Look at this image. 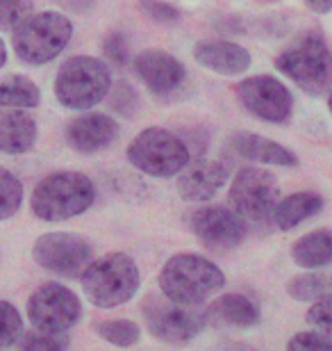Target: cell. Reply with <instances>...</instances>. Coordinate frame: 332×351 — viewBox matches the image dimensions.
Here are the masks:
<instances>
[{
  "label": "cell",
  "mask_w": 332,
  "mask_h": 351,
  "mask_svg": "<svg viewBox=\"0 0 332 351\" xmlns=\"http://www.w3.org/2000/svg\"><path fill=\"white\" fill-rule=\"evenodd\" d=\"M96 187L80 171H58L34 187L30 208L41 221H66L94 206Z\"/></svg>",
  "instance_id": "6da1fadb"
},
{
  "label": "cell",
  "mask_w": 332,
  "mask_h": 351,
  "mask_svg": "<svg viewBox=\"0 0 332 351\" xmlns=\"http://www.w3.org/2000/svg\"><path fill=\"white\" fill-rule=\"evenodd\" d=\"M225 285L218 267L199 254H178L159 271V290L164 297L185 306H199Z\"/></svg>",
  "instance_id": "7a4b0ae2"
},
{
  "label": "cell",
  "mask_w": 332,
  "mask_h": 351,
  "mask_svg": "<svg viewBox=\"0 0 332 351\" xmlns=\"http://www.w3.org/2000/svg\"><path fill=\"white\" fill-rule=\"evenodd\" d=\"M82 292L98 308L123 306L137 294L141 285L139 267L128 254L114 251L89 263L80 274Z\"/></svg>",
  "instance_id": "3957f363"
},
{
  "label": "cell",
  "mask_w": 332,
  "mask_h": 351,
  "mask_svg": "<svg viewBox=\"0 0 332 351\" xmlns=\"http://www.w3.org/2000/svg\"><path fill=\"white\" fill-rule=\"evenodd\" d=\"M275 69L305 94L323 96L332 89V51L316 34H305L275 58Z\"/></svg>",
  "instance_id": "277c9868"
},
{
  "label": "cell",
  "mask_w": 332,
  "mask_h": 351,
  "mask_svg": "<svg viewBox=\"0 0 332 351\" xmlns=\"http://www.w3.org/2000/svg\"><path fill=\"white\" fill-rule=\"evenodd\" d=\"M73 25L60 12L30 14L14 27V53L25 64L41 66L53 62L68 46Z\"/></svg>",
  "instance_id": "5b68a950"
},
{
  "label": "cell",
  "mask_w": 332,
  "mask_h": 351,
  "mask_svg": "<svg viewBox=\"0 0 332 351\" xmlns=\"http://www.w3.org/2000/svg\"><path fill=\"white\" fill-rule=\"evenodd\" d=\"M112 73L98 58L77 55L60 66L55 78V96L66 110H89L107 96Z\"/></svg>",
  "instance_id": "8992f818"
},
{
  "label": "cell",
  "mask_w": 332,
  "mask_h": 351,
  "mask_svg": "<svg viewBox=\"0 0 332 351\" xmlns=\"http://www.w3.org/2000/svg\"><path fill=\"white\" fill-rule=\"evenodd\" d=\"M128 162L153 178H171L189 162V149L166 128H146L128 146Z\"/></svg>",
  "instance_id": "52a82bcc"
},
{
  "label": "cell",
  "mask_w": 332,
  "mask_h": 351,
  "mask_svg": "<svg viewBox=\"0 0 332 351\" xmlns=\"http://www.w3.org/2000/svg\"><path fill=\"white\" fill-rule=\"evenodd\" d=\"M228 201L244 221L266 223L271 221L273 210L280 201L278 180L264 169L246 167L232 180Z\"/></svg>",
  "instance_id": "ba28073f"
},
{
  "label": "cell",
  "mask_w": 332,
  "mask_h": 351,
  "mask_svg": "<svg viewBox=\"0 0 332 351\" xmlns=\"http://www.w3.org/2000/svg\"><path fill=\"white\" fill-rule=\"evenodd\" d=\"M82 315L80 299L62 283H44L27 299V317L44 333H66Z\"/></svg>",
  "instance_id": "9c48e42d"
},
{
  "label": "cell",
  "mask_w": 332,
  "mask_h": 351,
  "mask_svg": "<svg viewBox=\"0 0 332 351\" xmlns=\"http://www.w3.org/2000/svg\"><path fill=\"white\" fill-rule=\"evenodd\" d=\"M144 319L155 338L171 345L194 340L205 326L203 313L194 311V306L171 301L168 297H148L144 301Z\"/></svg>",
  "instance_id": "30bf717a"
},
{
  "label": "cell",
  "mask_w": 332,
  "mask_h": 351,
  "mask_svg": "<svg viewBox=\"0 0 332 351\" xmlns=\"http://www.w3.org/2000/svg\"><path fill=\"white\" fill-rule=\"evenodd\" d=\"M91 244L77 233H46L32 247V258L46 271L75 278L91 263Z\"/></svg>",
  "instance_id": "8fae6325"
},
{
  "label": "cell",
  "mask_w": 332,
  "mask_h": 351,
  "mask_svg": "<svg viewBox=\"0 0 332 351\" xmlns=\"http://www.w3.org/2000/svg\"><path fill=\"white\" fill-rule=\"evenodd\" d=\"M235 94L248 114L268 123L287 121L294 108L289 89L271 75H253V78L237 82Z\"/></svg>",
  "instance_id": "7c38bea8"
},
{
  "label": "cell",
  "mask_w": 332,
  "mask_h": 351,
  "mask_svg": "<svg viewBox=\"0 0 332 351\" xmlns=\"http://www.w3.org/2000/svg\"><path fill=\"white\" fill-rule=\"evenodd\" d=\"M189 228L194 235L212 251H230L239 247L246 237L244 219L235 210L221 208V206H205L199 208L189 217Z\"/></svg>",
  "instance_id": "4fadbf2b"
},
{
  "label": "cell",
  "mask_w": 332,
  "mask_h": 351,
  "mask_svg": "<svg viewBox=\"0 0 332 351\" xmlns=\"http://www.w3.org/2000/svg\"><path fill=\"white\" fill-rule=\"evenodd\" d=\"M134 71L157 96H171L185 85L187 71L178 58L159 48H146L134 58Z\"/></svg>",
  "instance_id": "5bb4252c"
},
{
  "label": "cell",
  "mask_w": 332,
  "mask_h": 351,
  "mask_svg": "<svg viewBox=\"0 0 332 351\" xmlns=\"http://www.w3.org/2000/svg\"><path fill=\"white\" fill-rule=\"evenodd\" d=\"M228 176V165H223L221 160H194L180 169L178 194L187 203H205L214 199L218 189L225 185Z\"/></svg>",
  "instance_id": "9a60e30c"
},
{
  "label": "cell",
  "mask_w": 332,
  "mask_h": 351,
  "mask_svg": "<svg viewBox=\"0 0 332 351\" xmlns=\"http://www.w3.org/2000/svg\"><path fill=\"white\" fill-rule=\"evenodd\" d=\"M118 135V125L112 117L98 114V112H89V114L75 117L73 121L66 125V142L71 149L77 153H98L114 142Z\"/></svg>",
  "instance_id": "2e32d148"
},
{
  "label": "cell",
  "mask_w": 332,
  "mask_h": 351,
  "mask_svg": "<svg viewBox=\"0 0 332 351\" xmlns=\"http://www.w3.org/2000/svg\"><path fill=\"white\" fill-rule=\"evenodd\" d=\"M194 60L221 75H242L251 66V53L232 41H199L194 46Z\"/></svg>",
  "instance_id": "e0dca14e"
},
{
  "label": "cell",
  "mask_w": 332,
  "mask_h": 351,
  "mask_svg": "<svg viewBox=\"0 0 332 351\" xmlns=\"http://www.w3.org/2000/svg\"><path fill=\"white\" fill-rule=\"evenodd\" d=\"M203 315L205 324L212 328H251L259 322V308L244 294L218 297Z\"/></svg>",
  "instance_id": "ac0fdd59"
},
{
  "label": "cell",
  "mask_w": 332,
  "mask_h": 351,
  "mask_svg": "<svg viewBox=\"0 0 332 351\" xmlns=\"http://www.w3.org/2000/svg\"><path fill=\"white\" fill-rule=\"evenodd\" d=\"M37 142V123L16 108H0V153L21 156Z\"/></svg>",
  "instance_id": "d6986e66"
},
{
  "label": "cell",
  "mask_w": 332,
  "mask_h": 351,
  "mask_svg": "<svg viewBox=\"0 0 332 351\" xmlns=\"http://www.w3.org/2000/svg\"><path fill=\"white\" fill-rule=\"evenodd\" d=\"M230 146L237 156H242L257 165H273V167L298 165V158H296L287 146L273 142V139L253 135V132H237V135L230 139Z\"/></svg>",
  "instance_id": "ffe728a7"
},
{
  "label": "cell",
  "mask_w": 332,
  "mask_h": 351,
  "mask_svg": "<svg viewBox=\"0 0 332 351\" xmlns=\"http://www.w3.org/2000/svg\"><path fill=\"white\" fill-rule=\"evenodd\" d=\"M323 210V199L316 192H296L287 199H280L273 210V223L280 230H292L298 223L312 219Z\"/></svg>",
  "instance_id": "44dd1931"
},
{
  "label": "cell",
  "mask_w": 332,
  "mask_h": 351,
  "mask_svg": "<svg viewBox=\"0 0 332 351\" xmlns=\"http://www.w3.org/2000/svg\"><path fill=\"white\" fill-rule=\"evenodd\" d=\"M292 258L298 267L305 269H319L332 263V230L319 228L303 235L298 242H294Z\"/></svg>",
  "instance_id": "7402d4cb"
},
{
  "label": "cell",
  "mask_w": 332,
  "mask_h": 351,
  "mask_svg": "<svg viewBox=\"0 0 332 351\" xmlns=\"http://www.w3.org/2000/svg\"><path fill=\"white\" fill-rule=\"evenodd\" d=\"M39 101V87L25 75H7L5 80H0V108L30 110L37 108Z\"/></svg>",
  "instance_id": "603a6c76"
},
{
  "label": "cell",
  "mask_w": 332,
  "mask_h": 351,
  "mask_svg": "<svg viewBox=\"0 0 332 351\" xmlns=\"http://www.w3.org/2000/svg\"><path fill=\"white\" fill-rule=\"evenodd\" d=\"M289 297L296 301H319L332 294V276L330 274H298L287 283Z\"/></svg>",
  "instance_id": "cb8c5ba5"
},
{
  "label": "cell",
  "mask_w": 332,
  "mask_h": 351,
  "mask_svg": "<svg viewBox=\"0 0 332 351\" xmlns=\"http://www.w3.org/2000/svg\"><path fill=\"white\" fill-rule=\"evenodd\" d=\"M21 203H23V185L12 171L0 167V221L16 215Z\"/></svg>",
  "instance_id": "d4e9b609"
},
{
  "label": "cell",
  "mask_w": 332,
  "mask_h": 351,
  "mask_svg": "<svg viewBox=\"0 0 332 351\" xmlns=\"http://www.w3.org/2000/svg\"><path fill=\"white\" fill-rule=\"evenodd\" d=\"M98 335L114 347H132L139 342V326L130 319H107L96 326Z\"/></svg>",
  "instance_id": "484cf974"
},
{
  "label": "cell",
  "mask_w": 332,
  "mask_h": 351,
  "mask_svg": "<svg viewBox=\"0 0 332 351\" xmlns=\"http://www.w3.org/2000/svg\"><path fill=\"white\" fill-rule=\"evenodd\" d=\"M23 335V319L10 301H0V349L14 347Z\"/></svg>",
  "instance_id": "4316f807"
},
{
  "label": "cell",
  "mask_w": 332,
  "mask_h": 351,
  "mask_svg": "<svg viewBox=\"0 0 332 351\" xmlns=\"http://www.w3.org/2000/svg\"><path fill=\"white\" fill-rule=\"evenodd\" d=\"M307 324L332 342V294L314 301L312 308L307 311Z\"/></svg>",
  "instance_id": "83f0119b"
},
{
  "label": "cell",
  "mask_w": 332,
  "mask_h": 351,
  "mask_svg": "<svg viewBox=\"0 0 332 351\" xmlns=\"http://www.w3.org/2000/svg\"><path fill=\"white\" fill-rule=\"evenodd\" d=\"M32 14V0H0V30H14Z\"/></svg>",
  "instance_id": "f1b7e54d"
},
{
  "label": "cell",
  "mask_w": 332,
  "mask_h": 351,
  "mask_svg": "<svg viewBox=\"0 0 332 351\" xmlns=\"http://www.w3.org/2000/svg\"><path fill=\"white\" fill-rule=\"evenodd\" d=\"M16 345L21 349L27 351H60L68 347V340L64 338V333H27L23 340H18Z\"/></svg>",
  "instance_id": "f546056e"
},
{
  "label": "cell",
  "mask_w": 332,
  "mask_h": 351,
  "mask_svg": "<svg viewBox=\"0 0 332 351\" xmlns=\"http://www.w3.org/2000/svg\"><path fill=\"white\" fill-rule=\"evenodd\" d=\"M141 12H144L148 19H153L155 23H162V25L175 23L180 16L178 10H175L173 5L164 3V0H141Z\"/></svg>",
  "instance_id": "4dcf8cb0"
},
{
  "label": "cell",
  "mask_w": 332,
  "mask_h": 351,
  "mask_svg": "<svg viewBox=\"0 0 332 351\" xmlns=\"http://www.w3.org/2000/svg\"><path fill=\"white\" fill-rule=\"evenodd\" d=\"M287 349L289 351H303V349H326L328 351V349H332V342L316 331H305V333H298L296 338L289 340Z\"/></svg>",
  "instance_id": "1f68e13d"
},
{
  "label": "cell",
  "mask_w": 332,
  "mask_h": 351,
  "mask_svg": "<svg viewBox=\"0 0 332 351\" xmlns=\"http://www.w3.org/2000/svg\"><path fill=\"white\" fill-rule=\"evenodd\" d=\"M105 55L118 66H123L130 60V48L123 34H112V37H107V41H105Z\"/></svg>",
  "instance_id": "d6a6232c"
},
{
  "label": "cell",
  "mask_w": 332,
  "mask_h": 351,
  "mask_svg": "<svg viewBox=\"0 0 332 351\" xmlns=\"http://www.w3.org/2000/svg\"><path fill=\"white\" fill-rule=\"evenodd\" d=\"M305 5L316 14H330L332 12V0H305Z\"/></svg>",
  "instance_id": "836d02e7"
},
{
  "label": "cell",
  "mask_w": 332,
  "mask_h": 351,
  "mask_svg": "<svg viewBox=\"0 0 332 351\" xmlns=\"http://www.w3.org/2000/svg\"><path fill=\"white\" fill-rule=\"evenodd\" d=\"M5 60H7V48H5V41L0 39V66L5 64Z\"/></svg>",
  "instance_id": "e575fe53"
},
{
  "label": "cell",
  "mask_w": 332,
  "mask_h": 351,
  "mask_svg": "<svg viewBox=\"0 0 332 351\" xmlns=\"http://www.w3.org/2000/svg\"><path fill=\"white\" fill-rule=\"evenodd\" d=\"M328 108H330V114H332V89H330V98H328Z\"/></svg>",
  "instance_id": "d590c367"
}]
</instances>
